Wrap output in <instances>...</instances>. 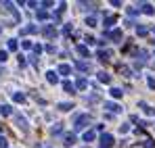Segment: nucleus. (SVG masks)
I'll list each match as a JSON object with an SVG mask.
<instances>
[{"label":"nucleus","instance_id":"f257e3e1","mask_svg":"<svg viewBox=\"0 0 155 148\" xmlns=\"http://www.w3.org/2000/svg\"><path fill=\"white\" fill-rule=\"evenodd\" d=\"M90 121H92V119H90V115H78V117H76V125H74V127H76V131L84 129L86 125H90Z\"/></svg>","mask_w":155,"mask_h":148},{"label":"nucleus","instance_id":"f03ea898","mask_svg":"<svg viewBox=\"0 0 155 148\" xmlns=\"http://www.w3.org/2000/svg\"><path fill=\"white\" fill-rule=\"evenodd\" d=\"M99 144H101V148H111L113 146V136L111 134H103L99 138Z\"/></svg>","mask_w":155,"mask_h":148},{"label":"nucleus","instance_id":"7ed1b4c3","mask_svg":"<svg viewBox=\"0 0 155 148\" xmlns=\"http://www.w3.org/2000/svg\"><path fill=\"white\" fill-rule=\"evenodd\" d=\"M42 36L48 38V40L57 38V29H54V25H44V27H42Z\"/></svg>","mask_w":155,"mask_h":148},{"label":"nucleus","instance_id":"20e7f679","mask_svg":"<svg viewBox=\"0 0 155 148\" xmlns=\"http://www.w3.org/2000/svg\"><path fill=\"white\" fill-rule=\"evenodd\" d=\"M105 38L113 40V42H120L122 40V29H111V31H105Z\"/></svg>","mask_w":155,"mask_h":148},{"label":"nucleus","instance_id":"39448f33","mask_svg":"<svg viewBox=\"0 0 155 148\" xmlns=\"http://www.w3.org/2000/svg\"><path fill=\"white\" fill-rule=\"evenodd\" d=\"M134 56L140 61L138 65H145V63L149 61V52H147V50H136V52H134Z\"/></svg>","mask_w":155,"mask_h":148},{"label":"nucleus","instance_id":"423d86ee","mask_svg":"<svg viewBox=\"0 0 155 148\" xmlns=\"http://www.w3.org/2000/svg\"><path fill=\"white\" fill-rule=\"evenodd\" d=\"M115 23H117V15H107V17H105V21H103V25L107 27V29H109V27H113Z\"/></svg>","mask_w":155,"mask_h":148},{"label":"nucleus","instance_id":"0eeeda50","mask_svg":"<svg viewBox=\"0 0 155 148\" xmlns=\"http://www.w3.org/2000/svg\"><path fill=\"white\" fill-rule=\"evenodd\" d=\"M109 56H111L109 50H99V52H97V58H99L101 63H109Z\"/></svg>","mask_w":155,"mask_h":148},{"label":"nucleus","instance_id":"6e6552de","mask_svg":"<svg viewBox=\"0 0 155 148\" xmlns=\"http://www.w3.org/2000/svg\"><path fill=\"white\" fill-rule=\"evenodd\" d=\"M15 121H17V125H19V129H21V131H27V121H25V117L15 115Z\"/></svg>","mask_w":155,"mask_h":148},{"label":"nucleus","instance_id":"1a4fd4ad","mask_svg":"<svg viewBox=\"0 0 155 148\" xmlns=\"http://www.w3.org/2000/svg\"><path fill=\"white\" fill-rule=\"evenodd\" d=\"M74 88H76V90H86V88H88V81H86V77H78V81L74 83Z\"/></svg>","mask_w":155,"mask_h":148},{"label":"nucleus","instance_id":"9d476101","mask_svg":"<svg viewBox=\"0 0 155 148\" xmlns=\"http://www.w3.org/2000/svg\"><path fill=\"white\" fill-rule=\"evenodd\" d=\"M46 81L48 83H59V73L57 71H46Z\"/></svg>","mask_w":155,"mask_h":148},{"label":"nucleus","instance_id":"9b49d317","mask_svg":"<svg viewBox=\"0 0 155 148\" xmlns=\"http://www.w3.org/2000/svg\"><path fill=\"white\" fill-rule=\"evenodd\" d=\"M105 109H107L109 113H120V111H122V106L115 104V102H105Z\"/></svg>","mask_w":155,"mask_h":148},{"label":"nucleus","instance_id":"f8f14e48","mask_svg":"<svg viewBox=\"0 0 155 148\" xmlns=\"http://www.w3.org/2000/svg\"><path fill=\"white\" fill-rule=\"evenodd\" d=\"M76 142V134H63V144L65 146H71Z\"/></svg>","mask_w":155,"mask_h":148},{"label":"nucleus","instance_id":"ddd939ff","mask_svg":"<svg viewBox=\"0 0 155 148\" xmlns=\"http://www.w3.org/2000/svg\"><path fill=\"white\" fill-rule=\"evenodd\" d=\"M76 69L86 73V71H90V63H86V61H78V63H76Z\"/></svg>","mask_w":155,"mask_h":148},{"label":"nucleus","instance_id":"4468645a","mask_svg":"<svg viewBox=\"0 0 155 148\" xmlns=\"http://www.w3.org/2000/svg\"><path fill=\"white\" fill-rule=\"evenodd\" d=\"M138 13H145V15H155V8L151 4H143L140 8H138Z\"/></svg>","mask_w":155,"mask_h":148},{"label":"nucleus","instance_id":"2eb2a0df","mask_svg":"<svg viewBox=\"0 0 155 148\" xmlns=\"http://www.w3.org/2000/svg\"><path fill=\"white\" fill-rule=\"evenodd\" d=\"M138 106H140V109H143L147 115H155V109H153V106H149L147 102H143V100H140V102H138Z\"/></svg>","mask_w":155,"mask_h":148},{"label":"nucleus","instance_id":"dca6fc26","mask_svg":"<svg viewBox=\"0 0 155 148\" xmlns=\"http://www.w3.org/2000/svg\"><path fill=\"white\" fill-rule=\"evenodd\" d=\"M63 90H65L67 94H76V88H74V83H71V81H67V79L63 81Z\"/></svg>","mask_w":155,"mask_h":148},{"label":"nucleus","instance_id":"f3484780","mask_svg":"<svg viewBox=\"0 0 155 148\" xmlns=\"http://www.w3.org/2000/svg\"><path fill=\"white\" fill-rule=\"evenodd\" d=\"M97 138V131L94 129H88V131H84V142H92Z\"/></svg>","mask_w":155,"mask_h":148},{"label":"nucleus","instance_id":"a211bd4d","mask_svg":"<svg viewBox=\"0 0 155 148\" xmlns=\"http://www.w3.org/2000/svg\"><path fill=\"white\" fill-rule=\"evenodd\" d=\"M11 113H13L11 104H0V115H2V117H8Z\"/></svg>","mask_w":155,"mask_h":148},{"label":"nucleus","instance_id":"6ab92c4d","mask_svg":"<svg viewBox=\"0 0 155 148\" xmlns=\"http://www.w3.org/2000/svg\"><path fill=\"white\" fill-rule=\"evenodd\" d=\"M36 31H38V27H36V25H27V27L21 29V36H29V33H36Z\"/></svg>","mask_w":155,"mask_h":148},{"label":"nucleus","instance_id":"aec40b11","mask_svg":"<svg viewBox=\"0 0 155 148\" xmlns=\"http://www.w3.org/2000/svg\"><path fill=\"white\" fill-rule=\"evenodd\" d=\"M57 73H61V75H69V73H71V67H69V65H65V63H61V65H59V71H57Z\"/></svg>","mask_w":155,"mask_h":148},{"label":"nucleus","instance_id":"412c9836","mask_svg":"<svg viewBox=\"0 0 155 148\" xmlns=\"http://www.w3.org/2000/svg\"><path fill=\"white\" fill-rule=\"evenodd\" d=\"M97 77H99V81H103V83H109V81H111V75L105 73V71H99V73H97Z\"/></svg>","mask_w":155,"mask_h":148},{"label":"nucleus","instance_id":"4be33fe9","mask_svg":"<svg viewBox=\"0 0 155 148\" xmlns=\"http://www.w3.org/2000/svg\"><path fill=\"white\" fill-rule=\"evenodd\" d=\"M6 46H8V50H13V52H15V50L19 48V42H17V40H15V38H11V40H8V42H6Z\"/></svg>","mask_w":155,"mask_h":148},{"label":"nucleus","instance_id":"5701e85b","mask_svg":"<svg viewBox=\"0 0 155 148\" xmlns=\"http://www.w3.org/2000/svg\"><path fill=\"white\" fill-rule=\"evenodd\" d=\"M78 54H82V56H88L90 52H88V46H84V44H78Z\"/></svg>","mask_w":155,"mask_h":148},{"label":"nucleus","instance_id":"b1692460","mask_svg":"<svg viewBox=\"0 0 155 148\" xmlns=\"http://www.w3.org/2000/svg\"><path fill=\"white\" fill-rule=\"evenodd\" d=\"M13 100H15V102H25V94H23V92H15V94H13Z\"/></svg>","mask_w":155,"mask_h":148},{"label":"nucleus","instance_id":"393cba45","mask_svg":"<svg viewBox=\"0 0 155 148\" xmlns=\"http://www.w3.org/2000/svg\"><path fill=\"white\" fill-rule=\"evenodd\" d=\"M136 33H138V36H147V33H149V27H145V25H136Z\"/></svg>","mask_w":155,"mask_h":148},{"label":"nucleus","instance_id":"a878e982","mask_svg":"<svg viewBox=\"0 0 155 148\" xmlns=\"http://www.w3.org/2000/svg\"><path fill=\"white\" fill-rule=\"evenodd\" d=\"M109 94H111L113 98H122V94H124V92H122L120 88H111V90H109Z\"/></svg>","mask_w":155,"mask_h":148},{"label":"nucleus","instance_id":"bb28decb","mask_svg":"<svg viewBox=\"0 0 155 148\" xmlns=\"http://www.w3.org/2000/svg\"><path fill=\"white\" fill-rule=\"evenodd\" d=\"M86 25H88V27H97V17H94V15L86 17Z\"/></svg>","mask_w":155,"mask_h":148},{"label":"nucleus","instance_id":"cd10ccee","mask_svg":"<svg viewBox=\"0 0 155 148\" xmlns=\"http://www.w3.org/2000/svg\"><path fill=\"white\" fill-rule=\"evenodd\" d=\"M71 109H74L71 102H61V104H59V111H71Z\"/></svg>","mask_w":155,"mask_h":148},{"label":"nucleus","instance_id":"c85d7f7f","mask_svg":"<svg viewBox=\"0 0 155 148\" xmlns=\"http://www.w3.org/2000/svg\"><path fill=\"white\" fill-rule=\"evenodd\" d=\"M48 19V13L46 11H38V21H46Z\"/></svg>","mask_w":155,"mask_h":148},{"label":"nucleus","instance_id":"c756f323","mask_svg":"<svg viewBox=\"0 0 155 148\" xmlns=\"http://www.w3.org/2000/svg\"><path fill=\"white\" fill-rule=\"evenodd\" d=\"M143 148H155V142L151 140V138H147V140L143 142Z\"/></svg>","mask_w":155,"mask_h":148},{"label":"nucleus","instance_id":"7c9ffc66","mask_svg":"<svg viewBox=\"0 0 155 148\" xmlns=\"http://www.w3.org/2000/svg\"><path fill=\"white\" fill-rule=\"evenodd\" d=\"M51 134H61V123H54L51 127Z\"/></svg>","mask_w":155,"mask_h":148},{"label":"nucleus","instance_id":"2f4dec72","mask_svg":"<svg viewBox=\"0 0 155 148\" xmlns=\"http://www.w3.org/2000/svg\"><path fill=\"white\" fill-rule=\"evenodd\" d=\"M0 148H8V140L4 136H0Z\"/></svg>","mask_w":155,"mask_h":148},{"label":"nucleus","instance_id":"473e14b6","mask_svg":"<svg viewBox=\"0 0 155 148\" xmlns=\"http://www.w3.org/2000/svg\"><path fill=\"white\" fill-rule=\"evenodd\" d=\"M31 50H34V54L38 56V54L42 52V46H40V44H34V46H31Z\"/></svg>","mask_w":155,"mask_h":148},{"label":"nucleus","instance_id":"72a5a7b5","mask_svg":"<svg viewBox=\"0 0 155 148\" xmlns=\"http://www.w3.org/2000/svg\"><path fill=\"white\" fill-rule=\"evenodd\" d=\"M6 58H8V52L6 50H0V63H4Z\"/></svg>","mask_w":155,"mask_h":148},{"label":"nucleus","instance_id":"f704fd0d","mask_svg":"<svg viewBox=\"0 0 155 148\" xmlns=\"http://www.w3.org/2000/svg\"><path fill=\"white\" fill-rule=\"evenodd\" d=\"M42 50H46V52H51V54H52V52H57V48H54L52 44H46V46H44Z\"/></svg>","mask_w":155,"mask_h":148},{"label":"nucleus","instance_id":"c9c22d12","mask_svg":"<svg viewBox=\"0 0 155 148\" xmlns=\"http://www.w3.org/2000/svg\"><path fill=\"white\" fill-rule=\"evenodd\" d=\"M120 131H122V134H128V131H130V125H128V123L120 125Z\"/></svg>","mask_w":155,"mask_h":148},{"label":"nucleus","instance_id":"e433bc0d","mask_svg":"<svg viewBox=\"0 0 155 148\" xmlns=\"http://www.w3.org/2000/svg\"><path fill=\"white\" fill-rule=\"evenodd\" d=\"M147 83H149L151 90H155V77H147Z\"/></svg>","mask_w":155,"mask_h":148},{"label":"nucleus","instance_id":"4c0bfd02","mask_svg":"<svg viewBox=\"0 0 155 148\" xmlns=\"http://www.w3.org/2000/svg\"><path fill=\"white\" fill-rule=\"evenodd\" d=\"M21 46H23L25 50H31V46H34V44H31V42H27V40H25V42H21Z\"/></svg>","mask_w":155,"mask_h":148},{"label":"nucleus","instance_id":"58836bf2","mask_svg":"<svg viewBox=\"0 0 155 148\" xmlns=\"http://www.w3.org/2000/svg\"><path fill=\"white\" fill-rule=\"evenodd\" d=\"M63 33H65V36H69V33H71V25H69V23L63 27Z\"/></svg>","mask_w":155,"mask_h":148},{"label":"nucleus","instance_id":"ea45409f","mask_svg":"<svg viewBox=\"0 0 155 148\" xmlns=\"http://www.w3.org/2000/svg\"><path fill=\"white\" fill-rule=\"evenodd\" d=\"M17 58H19V65H21V67H25V56H23V54H19Z\"/></svg>","mask_w":155,"mask_h":148},{"label":"nucleus","instance_id":"a19ab883","mask_svg":"<svg viewBox=\"0 0 155 148\" xmlns=\"http://www.w3.org/2000/svg\"><path fill=\"white\" fill-rule=\"evenodd\" d=\"M120 71H122V73H124V75H130V73H132V71H130L128 67H120Z\"/></svg>","mask_w":155,"mask_h":148},{"label":"nucleus","instance_id":"79ce46f5","mask_svg":"<svg viewBox=\"0 0 155 148\" xmlns=\"http://www.w3.org/2000/svg\"><path fill=\"white\" fill-rule=\"evenodd\" d=\"M86 42H88V44H97V40H94L92 36H86Z\"/></svg>","mask_w":155,"mask_h":148},{"label":"nucleus","instance_id":"37998d69","mask_svg":"<svg viewBox=\"0 0 155 148\" xmlns=\"http://www.w3.org/2000/svg\"><path fill=\"white\" fill-rule=\"evenodd\" d=\"M151 36H153V44H155V27L151 29Z\"/></svg>","mask_w":155,"mask_h":148},{"label":"nucleus","instance_id":"c03bdc74","mask_svg":"<svg viewBox=\"0 0 155 148\" xmlns=\"http://www.w3.org/2000/svg\"><path fill=\"white\" fill-rule=\"evenodd\" d=\"M0 33H2V27H0Z\"/></svg>","mask_w":155,"mask_h":148},{"label":"nucleus","instance_id":"a18cd8bd","mask_svg":"<svg viewBox=\"0 0 155 148\" xmlns=\"http://www.w3.org/2000/svg\"><path fill=\"white\" fill-rule=\"evenodd\" d=\"M0 131H2V125H0Z\"/></svg>","mask_w":155,"mask_h":148},{"label":"nucleus","instance_id":"49530a36","mask_svg":"<svg viewBox=\"0 0 155 148\" xmlns=\"http://www.w3.org/2000/svg\"><path fill=\"white\" fill-rule=\"evenodd\" d=\"M0 75H2V69H0Z\"/></svg>","mask_w":155,"mask_h":148}]
</instances>
